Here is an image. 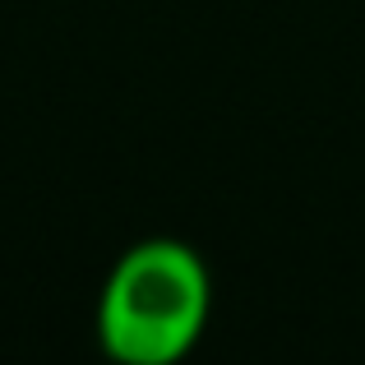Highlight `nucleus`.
<instances>
[{
	"label": "nucleus",
	"mask_w": 365,
	"mask_h": 365,
	"mask_svg": "<svg viewBox=\"0 0 365 365\" xmlns=\"http://www.w3.org/2000/svg\"><path fill=\"white\" fill-rule=\"evenodd\" d=\"M213 319V273L195 245L148 236L111 264L98 296V347L120 365H176Z\"/></svg>",
	"instance_id": "1"
}]
</instances>
